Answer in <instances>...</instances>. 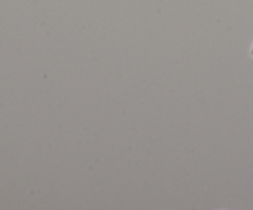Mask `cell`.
<instances>
[{
  "label": "cell",
  "instance_id": "1",
  "mask_svg": "<svg viewBox=\"0 0 253 210\" xmlns=\"http://www.w3.org/2000/svg\"><path fill=\"white\" fill-rule=\"evenodd\" d=\"M252 53H253V47H252Z\"/></svg>",
  "mask_w": 253,
  "mask_h": 210
}]
</instances>
